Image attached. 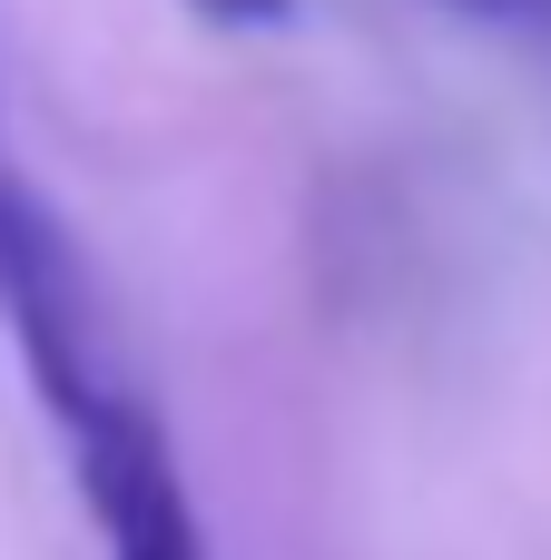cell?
I'll return each instance as SVG.
<instances>
[{
  "mask_svg": "<svg viewBox=\"0 0 551 560\" xmlns=\"http://www.w3.org/2000/svg\"><path fill=\"white\" fill-rule=\"evenodd\" d=\"M197 20H217V30H286L296 20V0H187Z\"/></svg>",
  "mask_w": 551,
  "mask_h": 560,
  "instance_id": "obj_2",
  "label": "cell"
},
{
  "mask_svg": "<svg viewBox=\"0 0 551 560\" xmlns=\"http://www.w3.org/2000/svg\"><path fill=\"white\" fill-rule=\"evenodd\" d=\"M0 325L30 364V384H39V413L59 423V453H69V482H79L89 522H99V551L207 560L177 443L148 413V394L128 384V364L108 354V325H99V295H89V266H79L69 226L10 167H0Z\"/></svg>",
  "mask_w": 551,
  "mask_h": 560,
  "instance_id": "obj_1",
  "label": "cell"
},
{
  "mask_svg": "<svg viewBox=\"0 0 551 560\" xmlns=\"http://www.w3.org/2000/svg\"><path fill=\"white\" fill-rule=\"evenodd\" d=\"M454 10H483V20H523V10H551V0H454Z\"/></svg>",
  "mask_w": 551,
  "mask_h": 560,
  "instance_id": "obj_3",
  "label": "cell"
}]
</instances>
